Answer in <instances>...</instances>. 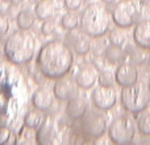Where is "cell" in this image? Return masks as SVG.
Instances as JSON below:
<instances>
[{"instance_id": "30bf717a", "label": "cell", "mask_w": 150, "mask_h": 145, "mask_svg": "<svg viewBox=\"0 0 150 145\" xmlns=\"http://www.w3.org/2000/svg\"><path fill=\"white\" fill-rule=\"evenodd\" d=\"M115 79H116L117 85H120L121 87H128V86L134 85L138 79L137 68L130 62L121 63L115 72Z\"/></svg>"}, {"instance_id": "5bb4252c", "label": "cell", "mask_w": 150, "mask_h": 145, "mask_svg": "<svg viewBox=\"0 0 150 145\" xmlns=\"http://www.w3.org/2000/svg\"><path fill=\"white\" fill-rule=\"evenodd\" d=\"M96 79H98L96 70L92 68V66H88V65L80 68L79 71H78V74H76V77H75V82H76L78 87L83 88V90L91 88L96 83Z\"/></svg>"}, {"instance_id": "52a82bcc", "label": "cell", "mask_w": 150, "mask_h": 145, "mask_svg": "<svg viewBox=\"0 0 150 145\" xmlns=\"http://www.w3.org/2000/svg\"><path fill=\"white\" fill-rule=\"evenodd\" d=\"M80 128H82L83 133L87 137L96 139V137H100L105 132L107 123L104 116L100 112L90 111V112H86L84 116L82 117Z\"/></svg>"}, {"instance_id": "603a6c76", "label": "cell", "mask_w": 150, "mask_h": 145, "mask_svg": "<svg viewBox=\"0 0 150 145\" xmlns=\"http://www.w3.org/2000/svg\"><path fill=\"white\" fill-rule=\"evenodd\" d=\"M113 75L109 71H103L100 75H99V83L101 86H112V82H113Z\"/></svg>"}, {"instance_id": "4dcf8cb0", "label": "cell", "mask_w": 150, "mask_h": 145, "mask_svg": "<svg viewBox=\"0 0 150 145\" xmlns=\"http://www.w3.org/2000/svg\"><path fill=\"white\" fill-rule=\"evenodd\" d=\"M0 54H1V44H0Z\"/></svg>"}, {"instance_id": "4fadbf2b", "label": "cell", "mask_w": 150, "mask_h": 145, "mask_svg": "<svg viewBox=\"0 0 150 145\" xmlns=\"http://www.w3.org/2000/svg\"><path fill=\"white\" fill-rule=\"evenodd\" d=\"M54 91L46 87H41L33 94L32 96V103L40 111H47L54 103Z\"/></svg>"}, {"instance_id": "83f0119b", "label": "cell", "mask_w": 150, "mask_h": 145, "mask_svg": "<svg viewBox=\"0 0 150 145\" xmlns=\"http://www.w3.org/2000/svg\"><path fill=\"white\" fill-rule=\"evenodd\" d=\"M11 131L8 129L7 127H0V144H5L9 141L11 137Z\"/></svg>"}, {"instance_id": "ffe728a7", "label": "cell", "mask_w": 150, "mask_h": 145, "mask_svg": "<svg viewBox=\"0 0 150 145\" xmlns=\"http://www.w3.org/2000/svg\"><path fill=\"white\" fill-rule=\"evenodd\" d=\"M91 49V41L88 37L79 36L74 41V50L78 54H87Z\"/></svg>"}, {"instance_id": "d6986e66", "label": "cell", "mask_w": 150, "mask_h": 145, "mask_svg": "<svg viewBox=\"0 0 150 145\" xmlns=\"http://www.w3.org/2000/svg\"><path fill=\"white\" fill-rule=\"evenodd\" d=\"M34 23V16L29 11H21L17 15V25L20 29H29Z\"/></svg>"}, {"instance_id": "1f68e13d", "label": "cell", "mask_w": 150, "mask_h": 145, "mask_svg": "<svg viewBox=\"0 0 150 145\" xmlns=\"http://www.w3.org/2000/svg\"><path fill=\"white\" fill-rule=\"evenodd\" d=\"M149 92H150V79H149Z\"/></svg>"}, {"instance_id": "9c48e42d", "label": "cell", "mask_w": 150, "mask_h": 145, "mask_svg": "<svg viewBox=\"0 0 150 145\" xmlns=\"http://www.w3.org/2000/svg\"><path fill=\"white\" fill-rule=\"evenodd\" d=\"M116 90L112 86H99L92 92V102L96 108L107 111L116 104Z\"/></svg>"}, {"instance_id": "e0dca14e", "label": "cell", "mask_w": 150, "mask_h": 145, "mask_svg": "<svg viewBox=\"0 0 150 145\" xmlns=\"http://www.w3.org/2000/svg\"><path fill=\"white\" fill-rule=\"evenodd\" d=\"M105 58L109 63H119L124 61L125 58V52L122 50L121 45H115L112 44L105 49Z\"/></svg>"}, {"instance_id": "d4e9b609", "label": "cell", "mask_w": 150, "mask_h": 145, "mask_svg": "<svg viewBox=\"0 0 150 145\" xmlns=\"http://www.w3.org/2000/svg\"><path fill=\"white\" fill-rule=\"evenodd\" d=\"M54 29H55V25L53 21L44 20V24H42V26H41V32L45 36H50L52 33H54Z\"/></svg>"}, {"instance_id": "f1b7e54d", "label": "cell", "mask_w": 150, "mask_h": 145, "mask_svg": "<svg viewBox=\"0 0 150 145\" xmlns=\"http://www.w3.org/2000/svg\"><path fill=\"white\" fill-rule=\"evenodd\" d=\"M5 1H8V3H12V4H17V3L23 1V0H5Z\"/></svg>"}, {"instance_id": "7402d4cb", "label": "cell", "mask_w": 150, "mask_h": 145, "mask_svg": "<svg viewBox=\"0 0 150 145\" xmlns=\"http://www.w3.org/2000/svg\"><path fill=\"white\" fill-rule=\"evenodd\" d=\"M42 116L38 114V112L36 111H30L26 114L25 119H24V123H25V127L28 128H32V129H34V128H38L40 124L42 123Z\"/></svg>"}, {"instance_id": "6da1fadb", "label": "cell", "mask_w": 150, "mask_h": 145, "mask_svg": "<svg viewBox=\"0 0 150 145\" xmlns=\"http://www.w3.org/2000/svg\"><path fill=\"white\" fill-rule=\"evenodd\" d=\"M74 55L70 48L61 41H52L41 48L37 57L40 71L49 79L62 78L70 71Z\"/></svg>"}, {"instance_id": "277c9868", "label": "cell", "mask_w": 150, "mask_h": 145, "mask_svg": "<svg viewBox=\"0 0 150 145\" xmlns=\"http://www.w3.org/2000/svg\"><path fill=\"white\" fill-rule=\"evenodd\" d=\"M150 92L144 83H137L122 87L121 103L124 108L130 114H140L149 106Z\"/></svg>"}, {"instance_id": "3957f363", "label": "cell", "mask_w": 150, "mask_h": 145, "mask_svg": "<svg viewBox=\"0 0 150 145\" xmlns=\"http://www.w3.org/2000/svg\"><path fill=\"white\" fill-rule=\"evenodd\" d=\"M112 16L105 7L98 3L90 4L80 16V28L84 34L90 37H101L108 32Z\"/></svg>"}, {"instance_id": "8fae6325", "label": "cell", "mask_w": 150, "mask_h": 145, "mask_svg": "<svg viewBox=\"0 0 150 145\" xmlns=\"http://www.w3.org/2000/svg\"><path fill=\"white\" fill-rule=\"evenodd\" d=\"M76 82H73L70 78H66L63 75L62 78H58V80L54 85V95L59 100H70L71 98L76 96Z\"/></svg>"}, {"instance_id": "44dd1931", "label": "cell", "mask_w": 150, "mask_h": 145, "mask_svg": "<svg viewBox=\"0 0 150 145\" xmlns=\"http://www.w3.org/2000/svg\"><path fill=\"white\" fill-rule=\"evenodd\" d=\"M137 125L141 135L150 136V112H144L140 115L137 120Z\"/></svg>"}, {"instance_id": "9a60e30c", "label": "cell", "mask_w": 150, "mask_h": 145, "mask_svg": "<svg viewBox=\"0 0 150 145\" xmlns=\"http://www.w3.org/2000/svg\"><path fill=\"white\" fill-rule=\"evenodd\" d=\"M66 111H67L69 116L73 117V119H82L84 116V114L87 112L86 100L82 98H78V96H74V98H71L69 100Z\"/></svg>"}, {"instance_id": "8992f818", "label": "cell", "mask_w": 150, "mask_h": 145, "mask_svg": "<svg viewBox=\"0 0 150 145\" xmlns=\"http://www.w3.org/2000/svg\"><path fill=\"white\" fill-rule=\"evenodd\" d=\"M137 17V8L130 0H121L112 11V20L119 28H129Z\"/></svg>"}, {"instance_id": "2e32d148", "label": "cell", "mask_w": 150, "mask_h": 145, "mask_svg": "<svg viewBox=\"0 0 150 145\" xmlns=\"http://www.w3.org/2000/svg\"><path fill=\"white\" fill-rule=\"evenodd\" d=\"M36 15L40 20H49L54 15V3H53V0H41L36 5Z\"/></svg>"}, {"instance_id": "7a4b0ae2", "label": "cell", "mask_w": 150, "mask_h": 145, "mask_svg": "<svg viewBox=\"0 0 150 145\" xmlns=\"http://www.w3.org/2000/svg\"><path fill=\"white\" fill-rule=\"evenodd\" d=\"M36 42L26 29H20L9 36L4 44V53L12 63L21 65L32 60Z\"/></svg>"}, {"instance_id": "f546056e", "label": "cell", "mask_w": 150, "mask_h": 145, "mask_svg": "<svg viewBox=\"0 0 150 145\" xmlns=\"http://www.w3.org/2000/svg\"><path fill=\"white\" fill-rule=\"evenodd\" d=\"M103 1H104V3H113L115 0H103Z\"/></svg>"}, {"instance_id": "ac0fdd59", "label": "cell", "mask_w": 150, "mask_h": 145, "mask_svg": "<svg viewBox=\"0 0 150 145\" xmlns=\"http://www.w3.org/2000/svg\"><path fill=\"white\" fill-rule=\"evenodd\" d=\"M79 16L74 12V11H70V12L65 13L61 18V25H62L63 29L66 31H73L78 25H79Z\"/></svg>"}, {"instance_id": "7c38bea8", "label": "cell", "mask_w": 150, "mask_h": 145, "mask_svg": "<svg viewBox=\"0 0 150 145\" xmlns=\"http://www.w3.org/2000/svg\"><path fill=\"white\" fill-rule=\"evenodd\" d=\"M133 40L140 49H150V20H142L136 25L133 32Z\"/></svg>"}, {"instance_id": "ba28073f", "label": "cell", "mask_w": 150, "mask_h": 145, "mask_svg": "<svg viewBox=\"0 0 150 145\" xmlns=\"http://www.w3.org/2000/svg\"><path fill=\"white\" fill-rule=\"evenodd\" d=\"M37 143L41 145L58 144L61 141V131L58 122L52 116H46L37 128Z\"/></svg>"}, {"instance_id": "cb8c5ba5", "label": "cell", "mask_w": 150, "mask_h": 145, "mask_svg": "<svg viewBox=\"0 0 150 145\" xmlns=\"http://www.w3.org/2000/svg\"><path fill=\"white\" fill-rule=\"evenodd\" d=\"M8 29H9V21H8L7 16L0 12V38L7 34Z\"/></svg>"}, {"instance_id": "5b68a950", "label": "cell", "mask_w": 150, "mask_h": 145, "mask_svg": "<svg viewBox=\"0 0 150 145\" xmlns=\"http://www.w3.org/2000/svg\"><path fill=\"white\" fill-rule=\"evenodd\" d=\"M134 124L128 116H120L115 119L108 129L109 139L115 144H129L134 137Z\"/></svg>"}, {"instance_id": "4316f807", "label": "cell", "mask_w": 150, "mask_h": 145, "mask_svg": "<svg viewBox=\"0 0 150 145\" xmlns=\"http://www.w3.org/2000/svg\"><path fill=\"white\" fill-rule=\"evenodd\" d=\"M83 0H65V7L69 11H76L80 8Z\"/></svg>"}, {"instance_id": "484cf974", "label": "cell", "mask_w": 150, "mask_h": 145, "mask_svg": "<svg viewBox=\"0 0 150 145\" xmlns=\"http://www.w3.org/2000/svg\"><path fill=\"white\" fill-rule=\"evenodd\" d=\"M124 34L121 33L120 31H115L111 33V42L115 45H121L124 42Z\"/></svg>"}]
</instances>
